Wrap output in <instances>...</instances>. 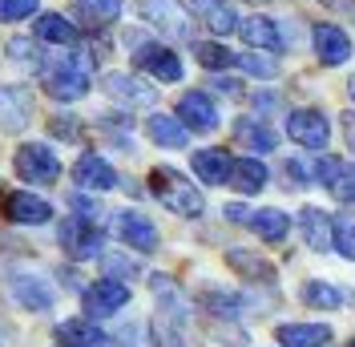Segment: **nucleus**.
<instances>
[{
  "label": "nucleus",
  "mask_w": 355,
  "mask_h": 347,
  "mask_svg": "<svg viewBox=\"0 0 355 347\" xmlns=\"http://www.w3.org/2000/svg\"><path fill=\"white\" fill-rule=\"evenodd\" d=\"M69 206L77 210V218H85V222H97V214H101V206H97L93 198H85V194H73L69 198Z\"/></svg>",
  "instance_id": "obj_39"
},
{
  "label": "nucleus",
  "mask_w": 355,
  "mask_h": 347,
  "mask_svg": "<svg viewBox=\"0 0 355 347\" xmlns=\"http://www.w3.org/2000/svg\"><path fill=\"white\" fill-rule=\"evenodd\" d=\"M130 44H137V53H133L137 69H146V73L157 77V81H182V61H178L170 49H162V44H146L141 37H130Z\"/></svg>",
  "instance_id": "obj_11"
},
{
  "label": "nucleus",
  "mask_w": 355,
  "mask_h": 347,
  "mask_svg": "<svg viewBox=\"0 0 355 347\" xmlns=\"http://www.w3.org/2000/svg\"><path fill=\"white\" fill-rule=\"evenodd\" d=\"M347 93H352V101H355V77H352V81H347Z\"/></svg>",
  "instance_id": "obj_45"
},
{
  "label": "nucleus",
  "mask_w": 355,
  "mask_h": 347,
  "mask_svg": "<svg viewBox=\"0 0 355 347\" xmlns=\"http://www.w3.org/2000/svg\"><path fill=\"white\" fill-rule=\"evenodd\" d=\"M347 142H352V150H355V117H347Z\"/></svg>",
  "instance_id": "obj_44"
},
{
  "label": "nucleus",
  "mask_w": 355,
  "mask_h": 347,
  "mask_svg": "<svg viewBox=\"0 0 355 347\" xmlns=\"http://www.w3.org/2000/svg\"><path fill=\"white\" fill-rule=\"evenodd\" d=\"M287 133L303 150H327L331 126H327V113H319V109H295L287 117Z\"/></svg>",
  "instance_id": "obj_7"
},
{
  "label": "nucleus",
  "mask_w": 355,
  "mask_h": 347,
  "mask_svg": "<svg viewBox=\"0 0 355 347\" xmlns=\"http://www.w3.org/2000/svg\"><path fill=\"white\" fill-rule=\"evenodd\" d=\"M93 85V57L89 53H61L53 65H44V89L57 101H81Z\"/></svg>",
  "instance_id": "obj_1"
},
{
  "label": "nucleus",
  "mask_w": 355,
  "mask_h": 347,
  "mask_svg": "<svg viewBox=\"0 0 355 347\" xmlns=\"http://www.w3.org/2000/svg\"><path fill=\"white\" fill-rule=\"evenodd\" d=\"M150 194H154L162 206H170L174 214H182V218H198L202 210H206L202 190L194 186V182H186L178 170H170V166L150 170Z\"/></svg>",
  "instance_id": "obj_2"
},
{
  "label": "nucleus",
  "mask_w": 355,
  "mask_h": 347,
  "mask_svg": "<svg viewBox=\"0 0 355 347\" xmlns=\"http://www.w3.org/2000/svg\"><path fill=\"white\" fill-rule=\"evenodd\" d=\"M57 344H65V347H110V335L93 323L89 315H81V319L57 323Z\"/></svg>",
  "instance_id": "obj_17"
},
{
  "label": "nucleus",
  "mask_w": 355,
  "mask_h": 347,
  "mask_svg": "<svg viewBox=\"0 0 355 347\" xmlns=\"http://www.w3.org/2000/svg\"><path fill=\"white\" fill-rule=\"evenodd\" d=\"M246 226H250L263 242H283L287 230H291V218L283 214V210H275V206H266V210H250Z\"/></svg>",
  "instance_id": "obj_22"
},
{
  "label": "nucleus",
  "mask_w": 355,
  "mask_h": 347,
  "mask_svg": "<svg viewBox=\"0 0 355 347\" xmlns=\"http://www.w3.org/2000/svg\"><path fill=\"white\" fill-rule=\"evenodd\" d=\"M226 186H234L239 194H259L266 186V166L259 158H239V162H230Z\"/></svg>",
  "instance_id": "obj_20"
},
{
  "label": "nucleus",
  "mask_w": 355,
  "mask_h": 347,
  "mask_svg": "<svg viewBox=\"0 0 355 347\" xmlns=\"http://www.w3.org/2000/svg\"><path fill=\"white\" fill-rule=\"evenodd\" d=\"M105 93H110L113 101H121V105H154L157 101V89L146 85V81H137L133 73H110L105 77Z\"/></svg>",
  "instance_id": "obj_14"
},
{
  "label": "nucleus",
  "mask_w": 355,
  "mask_h": 347,
  "mask_svg": "<svg viewBox=\"0 0 355 347\" xmlns=\"http://www.w3.org/2000/svg\"><path fill=\"white\" fill-rule=\"evenodd\" d=\"M239 33H243V41L250 49H266V53H275V49H283V33H279V21H270V17H246L239 24Z\"/></svg>",
  "instance_id": "obj_19"
},
{
  "label": "nucleus",
  "mask_w": 355,
  "mask_h": 347,
  "mask_svg": "<svg viewBox=\"0 0 355 347\" xmlns=\"http://www.w3.org/2000/svg\"><path fill=\"white\" fill-rule=\"evenodd\" d=\"M234 137H239V146H246V150H254V153H270L279 146L275 130H270L266 121H259V117H243V121L234 126Z\"/></svg>",
  "instance_id": "obj_24"
},
{
  "label": "nucleus",
  "mask_w": 355,
  "mask_h": 347,
  "mask_svg": "<svg viewBox=\"0 0 355 347\" xmlns=\"http://www.w3.org/2000/svg\"><path fill=\"white\" fill-rule=\"evenodd\" d=\"M8 295H12L17 307L33 311V315L53 311V303H57V291L49 287V279H41V275H24V271H17V275L8 279Z\"/></svg>",
  "instance_id": "obj_5"
},
{
  "label": "nucleus",
  "mask_w": 355,
  "mask_h": 347,
  "mask_svg": "<svg viewBox=\"0 0 355 347\" xmlns=\"http://www.w3.org/2000/svg\"><path fill=\"white\" fill-rule=\"evenodd\" d=\"M226 218H230V222H246L250 210H246V206H226Z\"/></svg>",
  "instance_id": "obj_41"
},
{
  "label": "nucleus",
  "mask_w": 355,
  "mask_h": 347,
  "mask_svg": "<svg viewBox=\"0 0 355 347\" xmlns=\"http://www.w3.org/2000/svg\"><path fill=\"white\" fill-rule=\"evenodd\" d=\"M190 166H194V174H198V182H206V186H226L230 153H226V150H198Z\"/></svg>",
  "instance_id": "obj_23"
},
{
  "label": "nucleus",
  "mask_w": 355,
  "mask_h": 347,
  "mask_svg": "<svg viewBox=\"0 0 355 347\" xmlns=\"http://www.w3.org/2000/svg\"><path fill=\"white\" fill-rule=\"evenodd\" d=\"M37 12V0H0V21H24Z\"/></svg>",
  "instance_id": "obj_37"
},
{
  "label": "nucleus",
  "mask_w": 355,
  "mask_h": 347,
  "mask_svg": "<svg viewBox=\"0 0 355 347\" xmlns=\"http://www.w3.org/2000/svg\"><path fill=\"white\" fill-rule=\"evenodd\" d=\"M12 170L21 174L33 186H57L61 178V158L49 150L44 142H24L21 150L12 153Z\"/></svg>",
  "instance_id": "obj_3"
},
{
  "label": "nucleus",
  "mask_w": 355,
  "mask_h": 347,
  "mask_svg": "<svg viewBox=\"0 0 355 347\" xmlns=\"http://www.w3.org/2000/svg\"><path fill=\"white\" fill-rule=\"evenodd\" d=\"M331 194L339 198V202H355V166H343V170L335 174Z\"/></svg>",
  "instance_id": "obj_36"
},
{
  "label": "nucleus",
  "mask_w": 355,
  "mask_h": 347,
  "mask_svg": "<svg viewBox=\"0 0 355 347\" xmlns=\"http://www.w3.org/2000/svg\"><path fill=\"white\" fill-rule=\"evenodd\" d=\"M178 117H182V126L186 130H198V133H210L218 130V105L206 97V93H182V101H178Z\"/></svg>",
  "instance_id": "obj_12"
},
{
  "label": "nucleus",
  "mask_w": 355,
  "mask_h": 347,
  "mask_svg": "<svg viewBox=\"0 0 355 347\" xmlns=\"http://www.w3.org/2000/svg\"><path fill=\"white\" fill-rule=\"evenodd\" d=\"M37 37L49 41V44H73L77 41V28H73V21L61 17V12H41V21H37Z\"/></svg>",
  "instance_id": "obj_28"
},
{
  "label": "nucleus",
  "mask_w": 355,
  "mask_h": 347,
  "mask_svg": "<svg viewBox=\"0 0 355 347\" xmlns=\"http://www.w3.org/2000/svg\"><path fill=\"white\" fill-rule=\"evenodd\" d=\"M4 214L12 218L17 226H44V222L53 218V206H49L44 198H37V194H24V190H17V194L4 198Z\"/></svg>",
  "instance_id": "obj_15"
},
{
  "label": "nucleus",
  "mask_w": 355,
  "mask_h": 347,
  "mask_svg": "<svg viewBox=\"0 0 355 347\" xmlns=\"http://www.w3.org/2000/svg\"><path fill=\"white\" fill-rule=\"evenodd\" d=\"M214 85H218L222 93H239V81H226V77H222V81H214Z\"/></svg>",
  "instance_id": "obj_43"
},
{
  "label": "nucleus",
  "mask_w": 355,
  "mask_h": 347,
  "mask_svg": "<svg viewBox=\"0 0 355 347\" xmlns=\"http://www.w3.org/2000/svg\"><path fill=\"white\" fill-rule=\"evenodd\" d=\"M331 246L343 259H355V218L352 214H335L331 218Z\"/></svg>",
  "instance_id": "obj_30"
},
{
  "label": "nucleus",
  "mask_w": 355,
  "mask_h": 347,
  "mask_svg": "<svg viewBox=\"0 0 355 347\" xmlns=\"http://www.w3.org/2000/svg\"><path fill=\"white\" fill-rule=\"evenodd\" d=\"M81 303H85L89 319H105V315H117L121 307L130 303V287L117 282V279H101V282H93L85 295H81Z\"/></svg>",
  "instance_id": "obj_9"
},
{
  "label": "nucleus",
  "mask_w": 355,
  "mask_h": 347,
  "mask_svg": "<svg viewBox=\"0 0 355 347\" xmlns=\"http://www.w3.org/2000/svg\"><path fill=\"white\" fill-rule=\"evenodd\" d=\"M194 57H198V65H206V69H226L234 57H230V49H222L218 41H202V44H194Z\"/></svg>",
  "instance_id": "obj_31"
},
{
  "label": "nucleus",
  "mask_w": 355,
  "mask_h": 347,
  "mask_svg": "<svg viewBox=\"0 0 355 347\" xmlns=\"http://www.w3.org/2000/svg\"><path fill=\"white\" fill-rule=\"evenodd\" d=\"M239 65H243L246 73H254V77H279V61H275V57H266V49H263V53H243V57H239Z\"/></svg>",
  "instance_id": "obj_32"
},
{
  "label": "nucleus",
  "mask_w": 355,
  "mask_h": 347,
  "mask_svg": "<svg viewBox=\"0 0 355 347\" xmlns=\"http://www.w3.org/2000/svg\"><path fill=\"white\" fill-rule=\"evenodd\" d=\"M141 17L154 24L157 33H166V37H190V12L178 4V0H141Z\"/></svg>",
  "instance_id": "obj_8"
},
{
  "label": "nucleus",
  "mask_w": 355,
  "mask_h": 347,
  "mask_svg": "<svg viewBox=\"0 0 355 347\" xmlns=\"http://www.w3.org/2000/svg\"><path fill=\"white\" fill-rule=\"evenodd\" d=\"M254 105H259V109H275V105H279V97H270V93L263 97V93H259V97H254Z\"/></svg>",
  "instance_id": "obj_42"
},
{
  "label": "nucleus",
  "mask_w": 355,
  "mask_h": 347,
  "mask_svg": "<svg viewBox=\"0 0 355 347\" xmlns=\"http://www.w3.org/2000/svg\"><path fill=\"white\" fill-rule=\"evenodd\" d=\"M279 347H327L331 344V327L327 323H283L275 331Z\"/></svg>",
  "instance_id": "obj_18"
},
{
  "label": "nucleus",
  "mask_w": 355,
  "mask_h": 347,
  "mask_svg": "<svg viewBox=\"0 0 355 347\" xmlns=\"http://www.w3.org/2000/svg\"><path fill=\"white\" fill-rule=\"evenodd\" d=\"M339 170H343V162H339V158H323V162H319V178H323V186H331Z\"/></svg>",
  "instance_id": "obj_40"
},
{
  "label": "nucleus",
  "mask_w": 355,
  "mask_h": 347,
  "mask_svg": "<svg viewBox=\"0 0 355 347\" xmlns=\"http://www.w3.org/2000/svg\"><path fill=\"white\" fill-rule=\"evenodd\" d=\"M303 299H307L311 307H323V311L347 303V295H343L339 287H331V282H319V279H311L307 287H303Z\"/></svg>",
  "instance_id": "obj_29"
},
{
  "label": "nucleus",
  "mask_w": 355,
  "mask_h": 347,
  "mask_svg": "<svg viewBox=\"0 0 355 347\" xmlns=\"http://www.w3.org/2000/svg\"><path fill=\"white\" fill-rule=\"evenodd\" d=\"M311 37H315V53H319L323 65H343L352 57V41H347V33L339 24H315Z\"/></svg>",
  "instance_id": "obj_16"
},
{
  "label": "nucleus",
  "mask_w": 355,
  "mask_h": 347,
  "mask_svg": "<svg viewBox=\"0 0 355 347\" xmlns=\"http://www.w3.org/2000/svg\"><path fill=\"white\" fill-rule=\"evenodd\" d=\"M8 49H12V61H17L21 69H33V73H37V69H44L41 53H37V44H33V41H24V37H12V44H8Z\"/></svg>",
  "instance_id": "obj_33"
},
{
  "label": "nucleus",
  "mask_w": 355,
  "mask_h": 347,
  "mask_svg": "<svg viewBox=\"0 0 355 347\" xmlns=\"http://www.w3.org/2000/svg\"><path fill=\"white\" fill-rule=\"evenodd\" d=\"M146 133L154 137L157 146H166V150H182L190 142V130L182 126V117H170V113H154L146 121Z\"/></svg>",
  "instance_id": "obj_21"
},
{
  "label": "nucleus",
  "mask_w": 355,
  "mask_h": 347,
  "mask_svg": "<svg viewBox=\"0 0 355 347\" xmlns=\"http://www.w3.org/2000/svg\"><path fill=\"white\" fill-rule=\"evenodd\" d=\"M49 133H53V137H61V142H73V137L81 133V126H77V117H73V113H57V117L49 121Z\"/></svg>",
  "instance_id": "obj_38"
},
{
  "label": "nucleus",
  "mask_w": 355,
  "mask_h": 347,
  "mask_svg": "<svg viewBox=\"0 0 355 347\" xmlns=\"http://www.w3.org/2000/svg\"><path fill=\"white\" fill-rule=\"evenodd\" d=\"M33 117H37V101H33V93H28V89L0 85V130L17 133V130H24Z\"/></svg>",
  "instance_id": "obj_10"
},
{
  "label": "nucleus",
  "mask_w": 355,
  "mask_h": 347,
  "mask_svg": "<svg viewBox=\"0 0 355 347\" xmlns=\"http://www.w3.org/2000/svg\"><path fill=\"white\" fill-rule=\"evenodd\" d=\"M113 230H117V239L125 246L141 251V255H154L157 251V226L141 210H117L113 214Z\"/></svg>",
  "instance_id": "obj_6"
},
{
  "label": "nucleus",
  "mask_w": 355,
  "mask_h": 347,
  "mask_svg": "<svg viewBox=\"0 0 355 347\" xmlns=\"http://www.w3.org/2000/svg\"><path fill=\"white\" fill-rule=\"evenodd\" d=\"M299 226H303V239H307L311 251H327L331 246V218L323 214L319 206H303Z\"/></svg>",
  "instance_id": "obj_25"
},
{
  "label": "nucleus",
  "mask_w": 355,
  "mask_h": 347,
  "mask_svg": "<svg viewBox=\"0 0 355 347\" xmlns=\"http://www.w3.org/2000/svg\"><path fill=\"white\" fill-rule=\"evenodd\" d=\"M73 178H77V186H81V190H113V186L121 182L117 170H113L101 153H81V158H77V166H73Z\"/></svg>",
  "instance_id": "obj_13"
},
{
  "label": "nucleus",
  "mask_w": 355,
  "mask_h": 347,
  "mask_svg": "<svg viewBox=\"0 0 355 347\" xmlns=\"http://www.w3.org/2000/svg\"><path fill=\"white\" fill-rule=\"evenodd\" d=\"M352 347H355V344H352Z\"/></svg>",
  "instance_id": "obj_46"
},
{
  "label": "nucleus",
  "mask_w": 355,
  "mask_h": 347,
  "mask_svg": "<svg viewBox=\"0 0 355 347\" xmlns=\"http://www.w3.org/2000/svg\"><path fill=\"white\" fill-rule=\"evenodd\" d=\"M93 21H117L121 17V0H77Z\"/></svg>",
  "instance_id": "obj_35"
},
{
  "label": "nucleus",
  "mask_w": 355,
  "mask_h": 347,
  "mask_svg": "<svg viewBox=\"0 0 355 347\" xmlns=\"http://www.w3.org/2000/svg\"><path fill=\"white\" fill-rule=\"evenodd\" d=\"M194 12H198L202 21L218 33V37H222V33H230V28H239V17H234L230 0H194Z\"/></svg>",
  "instance_id": "obj_26"
},
{
  "label": "nucleus",
  "mask_w": 355,
  "mask_h": 347,
  "mask_svg": "<svg viewBox=\"0 0 355 347\" xmlns=\"http://www.w3.org/2000/svg\"><path fill=\"white\" fill-rule=\"evenodd\" d=\"M57 239H61V246H65V255L73 262H89V259H101L105 251V239H101V230L93 226V222H85V218H65L61 222V230H57Z\"/></svg>",
  "instance_id": "obj_4"
},
{
  "label": "nucleus",
  "mask_w": 355,
  "mask_h": 347,
  "mask_svg": "<svg viewBox=\"0 0 355 347\" xmlns=\"http://www.w3.org/2000/svg\"><path fill=\"white\" fill-rule=\"evenodd\" d=\"M101 266H105V279H117V275H125V279H133L137 275V262L130 259V255H101Z\"/></svg>",
  "instance_id": "obj_34"
},
{
  "label": "nucleus",
  "mask_w": 355,
  "mask_h": 347,
  "mask_svg": "<svg viewBox=\"0 0 355 347\" xmlns=\"http://www.w3.org/2000/svg\"><path fill=\"white\" fill-rule=\"evenodd\" d=\"M226 262H230L243 279H254V282H270L275 279V266H270V262L259 259V255H250V251H239V246L226 251Z\"/></svg>",
  "instance_id": "obj_27"
}]
</instances>
